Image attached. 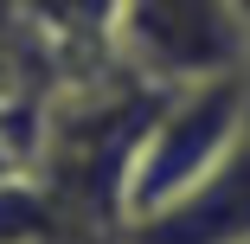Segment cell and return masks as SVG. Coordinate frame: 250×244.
<instances>
[{
  "instance_id": "1",
  "label": "cell",
  "mask_w": 250,
  "mask_h": 244,
  "mask_svg": "<svg viewBox=\"0 0 250 244\" xmlns=\"http://www.w3.org/2000/svg\"><path fill=\"white\" fill-rule=\"evenodd\" d=\"M244 135H250V71L161 90V103L128 155V174H122V225L154 219L173 200H186L206 174L231 161Z\"/></svg>"
},
{
  "instance_id": "2",
  "label": "cell",
  "mask_w": 250,
  "mask_h": 244,
  "mask_svg": "<svg viewBox=\"0 0 250 244\" xmlns=\"http://www.w3.org/2000/svg\"><path fill=\"white\" fill-rule=\"evenodd\" d=\"M116 58L161 90L250 71V20L231 0H122Z\"/></svg>"
},
{
  "instance_id": "3",
  "label": "cell",
  "mask_w": 250,
  "mask_h": 244,
  "mask_svg": "<svg viewBox=\"0 0 250 244\" xmlns=\"http://www.w3.org/2000/svg\"><path fill=\"white\" fill-rule=\"evenodd\" d=\"M116 244H250V135L231 148L218 174H206L186 200H173L154 219H135L116 231Z\"/></svg>"
}]
</instances>
